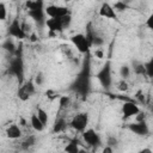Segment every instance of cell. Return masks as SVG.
Returning <instances> with one entry per match:
<instances>
[{
    "instance_id": "obj_1",
    "label": "cell",
    "mask_w": 153,
    "mask_h": 153,
    "mask_svg": "<svg viewBox=\"0 0 153 153\" xmlns=\"http://www.w3.org/2000/svg\"><path fill=\"white\" fill-rule=\"evenodd\" d=\"M88 75H90V67H88V65H85L82 72L80 73V75L78 76V79L75 81V88L81 94H86L88 92V87H90Z\"/></svg>"
},
{
    "instance_id": "obj_2",
    "label": "cell",
    "mask_w": 153,
    "mask_h": 153,
    "mask_svg": "<svg viewBox=\"0 0 153 153\" xmlns=\"http://www.w3.org/2000/svg\"><path fill=\"white\" fill-rule=\"evenodd\" d=\"M87 124H88V114L86 112L76 114L71 121V127L78 131H85Z\"/></svg>"
},
{
    "instance_id": "obj_3",
    "label": "cell",
    "mask_w": 153,
    "mask_h": 153,
    "mask_svg": "<svg viewBox=\"0 0 153 153\" xmlns=\"http://www.w3.org/2000/svg\"><path fill=\"white\" fill-rule=\"evenodd\" d=\"M44 12L50 18H62L65 16L71 14V12H69V10L67 7L59 6V5H49V6L45 7Z\"/></svg>"
},
{
    "instance_id": "obj_4",
    "label": "cell",
    "mask_w": 153,
    "mask_h": 153,
    "mask_svg": "<svg viewBox=\"0 0 153 153\" xmlns=\"http://www.w3.org/2000/svg\"><path fill=\"white\" fill-rule=\"evenodd\" d=\"M97 79L99 80V82L102 84V86L104 88H108L111 85V68H110V62H106L103 66V68L98 72Z\"/></svg>"
},
{
    "instance_id": "obj_5",
    "label": "cell",
    "mask_w": 153,
    "mask_h": 153,
    "mask_svg": "<svg viewBox=\"0 0 153 153\" xmlns=\"http://www.w3.org/2000/svg\"><path fill=\"white\" fill-rule=\"evenodd\" d=\"M71 39H72L73 44L76 47V49H78L80 53H87V51H88L91 44H90V42H88V39H87V37H86L85 35H82V33H76V35L72 36Z\"/></svg>"
},
{
    "instance_id": "obj_6",
    "label": "cell",
    "mask_w": 153,
    "mask_h": 153,
    "mask_svg": "<svg viewBox=\"0 0 153 153\" xmlns=\"http://www.w3.org/2000/svg\"><path fill=\"white\" fill-rule=\"evenodd\" d=\"M82 139L85 140L86 143H88L90 146H93V147H98L102 143L99 134L94 129H91V128L90 129H86L82 133Z\"/></svg>"
},
{
    "instance_id": "obj_7",
    "label": "cell",
    "mask_w": 153,
    "mask_h": 153,
    "mask_svg": "<svg viewBox=\"0 0 153 153\" xmlns=\"http://www.w3.org/2000/svg\"><path fill=\"white\" fill-rule=\"evenodd\" d=\"M8 35L12 37H16L18 39H24L26 37V33L23 29V26L19 24L18 19H13L8 27Z\"/></svg>"
},
{
    "instance_id": "obj_8",
    "label": "cell",
    "mask_w": 153,
    "mask_h": 153,
    "mask_svg": "<svg viewBox=\"0 0 153 153\" xmlns=\"http://www.w3.org/2000/svg\"><path fill=\"white\" fill-rule=\"evenodd\" d=\"M10 73L11 74H14L19 81H22L23 79V75H24V67H23V61H22V57H16L11 61V65H10Z\"/></svg>"
},
{
    "instance_id": "obj_9",
    "label": "cell",
    "mask_w": 153,
    "mask_h": 153,
    "mask_svg": "<svg viewBox=\"0 0 153 153\" xmlns=\"http://www.w3.org/2000/svg\"><path fill=\"white\" fill-rule=\"evenodd\" d=\"M139 112H140V108L136 105V103H134L131 100L126 102L123 104V106H122V114H123L124 118H128V117H131V116H136Z\"/></svg>"
},
{
    "instance_id": "obj_10",
    "label": "cell",
    "mask_w": 153,
    "mask_h": 153,
    "mask_svg": "<svg viewBox=\"0 0 153 153\" xmlns=\"http://www.w3.org/2000/svg\"><path fill=\"white\" fill-rule=\"evenodd\" d=\"M33 93H35V86H33V84H32L31 81H29V82H26L25 85H23V86L18 90V98H19L20 100L25 102V100H27Z\"/></svg>"
},
{
    "instance_id": "obj_11",
    "label": "cell",
    "mask_w": 153,
    "mask_h": 153,
    "mask_svg": "<svg viewBox=\"0 0 153 153\" xmlns=\"http://www.w3.org/2000/svg\"><path fill=\"white\" fill-rule=\"evenodd\" d=\"M128 129L130 131H133L134 134L136 135H140V136H143V135H147L149 129H148V126L145 121L142 122H135V123H130L128 126Z\"/></svg>"
},
{
    "instance_id": "obj_12",
    "label": "cell",
    "mask_w": 153,
    "mask_h": 153,
    "mask_svg": "<svg viewBox=\"0 0 153 153\" xmlns=\"http://www.w3.org/2000/svg\"><path fill=\"white\" fill-rule=\"evenodd\" d=\"M99 16L108 18V19H116L117 18V13H116L115 8L108 2L102 4V6L99 8Z\"/></svg>"
},
{
    "instance_id": "obj_13",
    "label": "cell",
    "mask_w": 153,
    "mask_h": 153,
    "mask_svg": "<svg viewBox=\"0 0 153 153\" xmlns=\"http://www.w3.org/2000/svg\"><path fill=\"white\" fill-rule=\"evenodd\" d=\"M45 25L51 32H61L63 30V25L61 22V18H49L45 20Z\"/></svg>"
},
{
    "instance_id": "obj_14",
    "label": "cell",
    "mask_w": 153,
    "mask_h": 153,
    "mask_svg": "<svg viewBox=\"0 0 153 153\" xmlns=\"http://www.w3.org/2000/svg\"><path fill=\"white\" fill-rule=\"evenodd\" d=\"M6 136L8 139H19L22 136V130L17 124H12L6 129Z\"/></svg>"
},
{
    "instance_id": "obj_15",
    "label": "cell",
    "mask_w": 153,
    "mask_h": 153,
    "mask_svg": "<svg viewBox=\"0 0 153 153\" xmlns=\"http://www.w3.org/2000/svg\"><path fill=\"white\" fill-rule=\"evenodd\" d=\"M44 14L45 12L43 11V8L41 10H32V11H29V16L37 23H43L44 22ZM45 23V22H44Z\"/></svg>"
},
{
    "instance_id": "obj_16",
    "label": "cell",
    "mask_w": 153,
    "mask_h": 153,
    "mask_svg": "<svg viewBox=\"0 0 153 153\" xmlns=\"http://www.w3.org/2000/svg\"><path fill=\"white\" fill-rule=\"evenodd\" d=\"M31 126H32V128H33L35 130H37V131H42V130L44 129V124L42 123V121L38 118V116H37L36 114H33V115L31 116Z\"/></svg>"
},
{
    "instance_id": "obj_17",
    "label": "cell",
    "mask_w": 153,
    "mask_h": 153,
    "mask_svg": "<svg viewBox=\"0 0 153 153\" xmlns=\"http://www.w3.org/2000/svg\"><path fill=\"white\" fill-rule=\"evenodd\" d=\"M65 152L66 153H80L78 141H71L69 143H67V146L65 147Z\"/></svg>"
},
{
    "instance_id": "obj_18",
    "label": "cell",
    "mask_w": 153,
    "mask_h": 153,
    "mask_svg": "<svg viewBox=\"0 0 153 153\" xmlns=\"http://www.w3.org/2000/svg\"><path fill=\"white\" fill-rule=\"evenodd\" d=\"M65 128H66V121H65V118H57L55 121V123H54L53 130H54V133H60Z\"/></svg>"
},
{
    "instance_id": "obj_19",
    "label": "cell",
    "mask_w": 153,
    "mask_h": 153,
    "mask_svg": "<svg viewBox=\"0 0 153 153\" xmlns=\"http://www.w3.org/2000/svg\"><path fill=\"white\" fill-rule=\"evenodd\" d=\"M35 143H36V136H35V135H30V136H27V137L23 141L22 147H23V149H27V148L32 147Z\"/></svg>"
},
{
    "instance_id": "obj_20",
    "label": "cell",
    "mask_w": 153,
    "mask_h": 153,
    "mask_svg": "<svg viewBox=\"0 0 153 153\" xmlns=\"http://www.w3.org/2000/svg\"><path fill=\"white\" fill-rule=\"evenodd\" d=\"M43 6V2L42 1H27L26 2V7L29 8V11H32V10H41Z\"/></svg>"
},
{
    "instance_id": "obj_21",
    "label": "cell",
    "mask_w": 153,
    "mask_h": 153,
    "mask_svg": "<svg viewBox=\"0 0 153 153\" xmlns=\"http://www.w3.org/2000/svg\"><path fill=\"white\" fill-rule=\"evenodd\" d=\"M37 116H38V118L42 121V123L45 126L47 124V122H48V114H47V111L45 110H43V109H41V108H38L37 109V114H36Z\"/></svg>"
},
{
    "instance_id": "obj_22",
    "label": "cell",
    "mask_w": 153,
    "mask_h": 153,
    "mask_svg": "<svg viewBox=\"0 0 153 153\" xmlns=\"http://www.w3.org/2000/svg\"><path fill=\"white\" fill-rule=\"evenodd\" d=\"M145 67H146V73H147V75L151 76V78H153V57H152L147 63H145Z\"/></svg>"
},
{
    "instance_id": "obj_23",
    "label": "cell",
    "mask_w": 153,
    "mask_h": 153,
    "mask_svg": "<svg viewBox=\"0 0 153 153\" xmlns=\"http://www.w3.org/2000/svg\"><path fill=\"white\" fill-rule=\"evenodd\" d=\"M134 69H135V73H136V74H141V75L147 74V73H146V67H145V65H142V63H137V65L134 67Z\"/></svg>"
},
{
    "instance_id": "obj_24",
    "label": "cell",
    "mask_w": 153,
    "mask_h": 153,
    "mask_svg": "<svg viewBox=\"0 0 153 153\" xmlns=\"http://www.w3.org/2000/svg\"><path fill=\"white\" fill-rule=\"evenodd\" d=\"M129 73H130V71H129V67H128V66H122V67H121L120 74H121V76L123 78V80L129 76Z\"/></svg>"
},
{
    "instance_id": "obj_25",
    "label": "cell",
    "mask_w": 153,
    "mask_h": 153,
    "mask_svg": "<svg viewBox=\"0 0 153 153\" xmlns=\"http://www.w3.org/2000/svg\"><path fill=\"white\" fill-rule=\"evenodd\" d=\"M7 16V11H6V6L4 2H0V20H5Z\"/></svg>"
},
{
    "instance_id": "obj_26",
    "label": "cell",
    "mask_w": 153,
    "mask_h": 153,
    "mask_svg": "<svg viewBox=\"0 0 153 153\" xmlns=\"http://www.w3.org/2000/svg\"><path fill=\"white\" fill-rule=\"evenodd\" d=\"M68 104H69V98H68L67 96H62V97H60V108H61V109L67 108Z\"/></svg>"
},
{
    "instance_id": "obj_27",
    "label": "cell",
    "mask_w": 153,
    "mask_h": 153,
    "mask_svg": "<svg viewBox=\"0 0 153 153\" xmlns=\"http://www.w3.org/2000/svg\"><path fill=\"white\" fill-rule=\"evenodd\" d=\"M2 47L6 49V50H8V51H11V53H13L14 51V44L10 41V39H7L4 44H2Z\"/></svg>"
},
{
    "instance_id": "obj_28",
    "label": "cell",
    "mask_w": 153,
    "mask_h": 153,
    "mask_svg": "<svg viewBox=\"0 0 153 153\" xmlns=\"http://www.w3.org/2000/svg\"><path fill=\"white\" fill-rule=\"evenodd\" d=\"M128 6H127V4H124V2H121V1H118V2H115V5H114V8H115V11H123V10H126Z\"/></svg>"
},
{
    "instance_id": "obj_29",
    "label": "cell",
    "mask_w": 153,
    "mask_h": 153,
    "mask_svg": "<svg viewBox=\"0 0 153 153\" xmlns=\"http://www.w3.org/2000/svg\"><path fill=\"white\" fill-rule=\"evenodd\" d=\"M71 20H72V17H71V14H68V16H65V17H62V18H61V22H62L63 29H65V27H67V26L71 24Z\"/></svg>"
},
{
    "instance_id": "obj_30",
    "label": "cell",
    "mask_w": 153,
    "mask_h": 153,
    "mask_svg": "<svg viewBox=\"0 0 153 153\" xmlns=\"http://www.w3.org/2000/svg\"><path fill=\"white\" fill-rule=\"evenodd\" d=\"M106 146H110V147H116L117 146V139L116 137H114V136H109L108 137V140H106Z\"/></svg>"
},
{
    "instance_id": "obj_31",
    "label": "cell",
    "mask_w": 153,
    "mask_h": 153,
    "mask_svg": "<svg viewBox=\"0 0 153 153\" xmlns=\"http://www.w3.org/2000/svg\"><path fill=\"white\" fill-rule=\"evenodd\" d=\"M146 26L149 29V30H152L153 31V12L149 14V17L147 18V20H146Z\"/></svg>"
},
{
    "instance_id": "obj_32",
    "label": "cell",
    "mask_w": 153,
    "mask_h": 153,
    "mask_svg": "<svg viewBox=\"0 0 153 153\" xmlns=\"http://www.w3.org/2000/svg\"><path fill=\"white\" fill-rule=\"evenodd\" d=\"M117 88H118L120 91H127V90H128V84H127L124 80H121V81L118 82Z\"/></svg>"
},
{
    "instance_id": "obj_33",
    "label": "cell",
    "mask_w": 153,
    "mask_h": 153,
    "mask_svg": "<svg viewBox=\"0 0 153 153\" xmlns=\"http://www.w3.org/2000/svg\"><path fill=\"white\" fill-rule=\"evenodd\" d=\"M103 44V39L100 37H93V41H92V45H102Z\"/></svg>"
},
{
    "instance_id": "obj_34",
    "label": "cell",
    "mask_w": 153,
    "mask_h": 153,
    "mask_svg": "<svg viewBox=\"0 0 153 153\" xmlns=\"http://www.w3.org/2000/svg\"><path fill=\"white\" fill-rule=\"evenodd\" d=\"M145 117H146L145 114L140 111V112L137 114V116H136V122H142V121H145Z\"/></svg>"
},
{
    "instance_id": "obj_35",
    "label": "cell",
    "mask_w": 153,
    "mask_h": 153,
    "mask_svg": "<svg viewBox=\"0 0 153 153\" xmlns=\"http://www.w3.org/2000/svg\"><path fill=\"white\" fill-rule=\"evenodd\" d=\"M94 55H96L98 59H103V56H104V54H103V50H102V49H97V50L94 51Z\"/></svg>"
},
{
    "instance_id": "obj_36",
    "label": "cell",
    "mask_w": 153,
    "mask_h": 153,
    "mask_svg": "<svg viewBox=\"0 0 153 153\" xmlns=\"http://www.w3.org/2000/svg\"><path fill=\"white\" fill-rule=\"evenodd\" d=\"M102 153H114V149H112V147H110V146H105V147L103 148Z\"/></svg>"
},
{
    "instance_id": "obj_37",
    "label": "cell",
    "mask_w": 153,
    "mask_h": 153,
    "mask_svg": "<svg viewBox=\"0 0 153 153\" xmlns=\"http://www.w3.org/2000/svg\"><path fill=\"white\" fill-rule=\"evenodd\" d=\"M137 153H153V151H152L151 148L146 147V148H142V149H140Z\"/></svg>"
},
{
    "instance_id": "obj_38",
    "label": "cell",
    "mask_w": 153,
    "mask_h": 153,
    "mask_svg": "<svg viewBox=\"0 0 153 153\" xmlns=\"http://www.w3.org/2000/svg\"><path fill=\"white\" fill-rule=\"evenodd\" d=\"M136 98L141 102V103H143L145 102V97H143V94L141 93V92H137V94H136Z\"/></svg>"
},
{
    "instance_id": "obj_39",
    "label": "cell",
    "mask_w": 153,
    "mask_h": 153,
    "mask_svg": "<svg viewBox=\"0 0 153 153\" xmlns=\"http://www.w3.org/2000/svg\"><path fill=\"white\" fill-rule=\"evenodd\" d=\"M36 82H37V84H41V82H42V74H38V75H37Z\"/></svg>"
}]
</instances>
